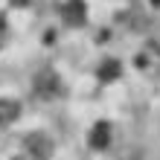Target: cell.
I'll return each mask as SVG.
<instances>
[{
  "label": "cell",
  "mask_w": 160,
  "mask_h": 160,
  "mask_svg": "<svg viewBox=\"0 0 160 160\" xmlns=\"http://www.w3.org/2000/svg\"><path fill=\"white\" fill-rule=\"evenodd\" d=\"M61 18L70 26H82L84 18H88V6H84V0H67L64 9H61Z\"/></svg>",
  "instance_id": "6da1fadb"
},
{
  "label": "cell",
  "mask_w": 160,
  "mask_h": 160,
  "mask_svg": "<svg viewBox=\"0 0 160 160\" xmlns=\"http://www.w3.org/2000/svg\"><path fill=\"white\" fill-rule=\"evenodd\" d=\"M26 146H29V152L38 157V160H47V157H50V148H52V143H50V140H47L44 134H35Z\"/></svg>",
  "instance_id": "7a4b0ae2"
},
{
  "label": "cell",
  "mask_w": 160,
  "mask_h": 160,
  "mask_svg": "<svg viewBox=\"0 0 160 160\" xmlns=\"http://www.w3.org/2000/svg\"><path fill=\"white\" fill-rule=\"evenodd\" d=\"M111 143V125L108 122H99L96 128H93V140H90V146L93 148H105Z\"/></svg>",
  "instance_id": "3957f363"
},
{
  "label": "cell",
  "mask_w": 160,
  "mask_h": 160,
  "mask_svg": "<svg viewBox=\"0 0 160 160\" xmlns=\"http://www.w3.org/2000/svg\"><path fill=\"white\" fill-rule=\"evenodd\" d=\"M18 102H9V99H0V125H6V122H12L18 117Z\"/></svg>",
  "instance_id": "277c9868"
},
{
  "label": "cell",
  "mask_w": 160,
  "mask_h": 160,
  "mask_svg": "<svg viewBox=\"0 0 160 160\" xmlns=\"http://www.w3.org/2000/svg\"><path fill=\"white\" fill-rule=\"evenodd\" d=\"M99 76L102 79H117L119 76V64L117 61H105V64H102V70H99Z\"/></svg>",
  "instance_id": "5b68a950"
}]
</instances>
